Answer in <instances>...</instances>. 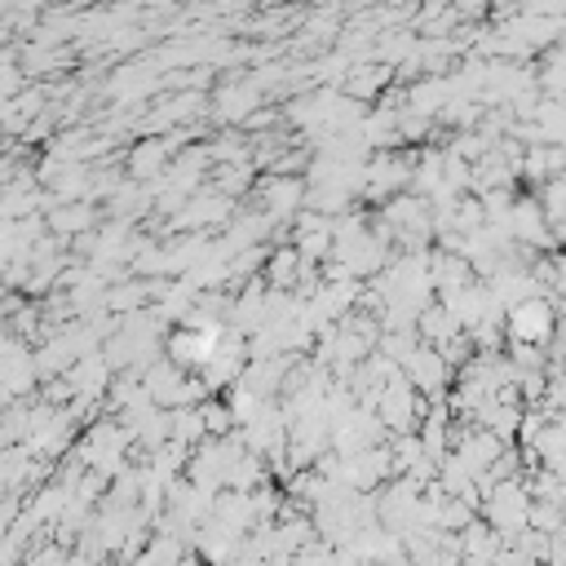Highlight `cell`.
I'll list each match as a JSON object with an SVG mask.
<instances>
[{
    "mask_svg": "<svg viewBox=\"0 0 566 566\" xmlns=\"http://www.w3.org/2000/svg\"><path fill=\"white\" fill-rule=\"evenodd\" d=\"M517 332H522V336H526V332H531V336H535V332H544V310H539V305L522 310V314H517Z\"/></svg>",
    "mask_w": 566,
    "mask_h": 566,
    "instance_id": "1",
    "label": "cell"
}]
</instances>
